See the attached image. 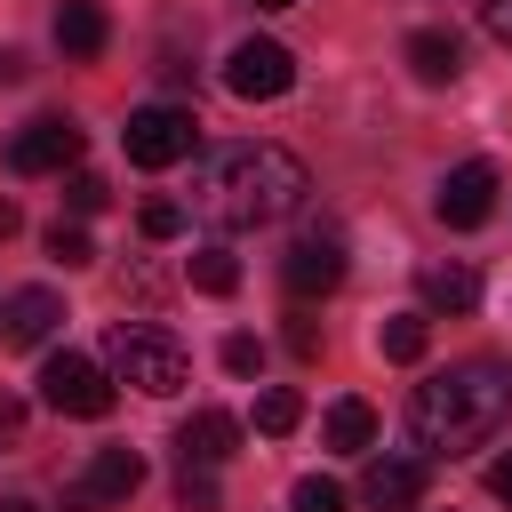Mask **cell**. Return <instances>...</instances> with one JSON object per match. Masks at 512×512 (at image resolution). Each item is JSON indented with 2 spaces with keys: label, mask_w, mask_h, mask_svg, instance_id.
Instances as JSON below:
<instances>
[{
  "label": "cell",
  "mask_w": 512,
  "mask_h": 512,
  "mask_svg": "<svg viewBox=\"0 0 512 512\" xmlns=\"http://www.w3.org/2000/svg\"><path fill=\"white\" fill-rule=\"evenodd\" d=\"M320 432H328V448H344V456H360V448L376 440V408H368V400H336Z\"/></svg>",
  "instance_id": "18"
},
{
  "label": "cell",
  "mask_w": 512,
  "mask_h": 512,
  "mask_svg": "<svg viewBox=\"0 0 512 512\" xmlns=\"http://www.w3.org/2000/svg\"><path fill=\"white\" fill-rule=\"evenodd\" d=\"M40 400L56 408V416H112V368L104 360H88V352H48V368H40Z\"/></svg>",
  "instance_id": "4"
},
{
  "label": "cell",
  "mask_w": 512,
  "mask_h": 512,
  "mask_svg": "<svg viewBox=\"0 0 512 512\" xmlns=\"http://www.w3.org/2000/svg\"><path fill=\"white\" fill-rule=\"evenodd\" d=\"M0 160H8L16 176H64V168L80 160V128H72L64 112H40V120H24V128L0 144Z\"/></svg>",
  "instance_id": "6"
},
{
  "label": "cell",
  "mask_w": 512,
  "mask_h": 512,
  "mask_svg": "<svg viewBox=\"0 0 512 512\" xmlns=\"http://www.w3.org/2000/svg\"><path fill=\"white\" fill-rule=\"evenodd\" d=\"M104 40H112V24H104L96 0H64L56 8V48L64 56H104Z\"/></svg>",
  "instance_id": "16"
},
{
  "label": "cell",
  "mask_w": 512,
  "mask_h": 512,
  "mask_svg": "<svg viewBox=\"0 0 512 512\" xmlns=\"http://www.w3.org/2000/svg\"><path fill=\"white\" fill-rule=\"evenodd\" d=\"M512 424V368L504 360H456L408 392V432L432 456H464Z\"/></svg>",
  "instance_id": "2"
},
{
  "label": "cell",
  "mask_w": 512,
  "mask_h": 512,
  "mask_svg": "<svg viewBox=\"0 0 512 512\" xmlns=\"http://www.w3.org/2000/svg\"><path fill=\"white\" fill-rule=\"evenodd\" d=\"M16 432H24V400H16V392H0V440H16Z\"/></svg>",
  "instance_id": "29"
},
{
  "label": "cell",
  "mask_w": 512,
  "mask_h": 512,
  "mask_svg": "<svg viewBox=\"0 0 512 512\" xmlns=\"http://www.w3.org/2000/svg\"><path fill=\"white\" fill-rule=\"evenodd\" d=\"M176 504H184V512H216V504H224V488H216V464H184V480H176Z\"/></svg>",
  "instance_id": "22"
},
{
  "label": "cell",
  "mask_w": 512,
  "mask_h": 512,
  "mask_svg": "<svg viewBox=\"0 0 512 512\" xmlns=\"http://www.w3.org/2000/svg\"><path fill=\"white\" fill-rule=\"evenodd\" d=\"M280 280H288V296H328L336 280H344V232H296L288 240V256H280Z\"/></svg>",
  "instance_id": "9"
},
{
  "label": "cell",
  "mask_w": 512,
  "mask_h": 512,
  "mask_svg": "<svg viewBox=\"0 0 512 512\" xmlns=\"http://www.w3.org/2000/svg\"><path fill=\"white\" fill-rule=\"evenodd\" d=\"M360 504L368 512H416L424 504V464L416 456H376L368 480H360Z\"/></svg>",
  "instance_id": "11"
},
{
  "label": "cell",
  "mask_w": 512,
  "mask_h": 512,
  "mask_svg": "<svg viewBox=\"0 0 512 512\" xmlns=\"http://www.w3.org/2000/svg\"><path fill=\"white\" fill-rule=\"evenodd\" d=\"M64 328V296L56 288H16L8 304H0V336L8 344H48Z\"/></svg>",
  "instance_id": "12"
},
{
  "label": "cell",
  "mask_w": 512,
  "mask_h": 512,
  "mask_svg": "<svg viewBox=\"0 0 512 512\" xmlns=\"http://www.w3.org/2000/svg\"><path fill=\"white\" fill-rule=\"evenodd\" d=\"M432 216L456 224V232L488 224V216H496V168H488V160H456V168L440 176V192H432Z\"/></svg>",
  "instance_id": "8"
},
{
  "label": "cell",
  "mask_w": 512,
  "mask_h": 512,
  "mask_svg": "<svg viewBox=\"0 0 512 512\" xmlns=\"http://www.w3.org/2000/svg\"><path fill=\"white\" fill-rule=\"evenodd\" d=\"M16 80H24V56H16V48H0V88H16Z\"/></svg>",
  "instance_id": "31"
},
{
  "label": "cell",
  "mask_w": 512,
  "mask_h": 512,
  "mask_svg": "<svg viewBox=\"0 0 512 512\" xmlns=\"http://www.w3.org/2000/svg\"><path fill=\"white\" fill-rule=\"evenodd\" d=\"M0 512H40V504L32 496H0Z\"/></svg>",
  "instance_id": "33"
},
{
  "label": "cell",
  "mask_w": 512,
  "mask_h": 512,
  "mask_svg": "<svg viewBox=\"0 0 512 512\" xmlns=\"http://www.w3.org/2000/svg\"><path fill=\"white\" fill-rule=\"evenodd\" d=\"M296 424H304V400H296L288 384L256 392V432H272V440H280V432H296Z\"/></svg>",
  "instance_id": "20"
},
{
  "label": "cell",
  "mask_w": 512,
  "mask_h": 512,
  "mask_svg": "<svg viewBox=\"0 0 512 512\" xmlns=\"http://www.w3.org/2000/svg\"><path fill=\"white\" fill-rule=\"evenodd\" d=\"M488 496H496V504H512V448L488 464Z\"/></svg>",
  "instance_id": "28"
},
{
  "label": "cell",
  "mask_w": 512,
  "mask_h": 512,
  "mask_svg": "<svg viewBox=\"0 0 512 512\" xmlns=\"http://www.w3.org/2000/svg\"><path fill=\"white\" fill-rule=\"evenodd\" d=\"M104 368H112L120 384L152 392V400H176V392L192 384V360H184V344H176L168 328H144V320H120V328L104 336Z\"/></svg>",
  "instance_id": "3"
},
{
  "label": "cell",
  "mask_w": 512,
  "mask_h": 512,
  "mask_svg": "<svg viewBox=\"0 0 512 512\" xmlns=\"http://www.w3.org/2000/svg\"><path fill=\"white\" fill-rule=\"evenodd\" d=\"M224 368H232V376H256V368H264V344H256V336H224Z\"/></svg>",
  "instance_id": "26"
},
{
  "label": "cell",
  "mask_w": 512,
  "mask_h": 512,
  "mask_svg": "<svg viewBox=\"0 0 512 512\" xmlns=\"http://www.w3.org/2000/svg\"><path fill=\"white\" fill-rule=\"evenodd\" d=\"M48 256H56L64 272H80V264H96V240H88L80 224H64V216H56V224H48Z\"/></svg>",
  "instance_id": "21"
},
{
  "label": "cell",
  "mask_w": 512,
  "mask_h": 512,
  "mask_svg": "<svg viewBox=\"0 0 512 512\" xmlns=\"http://www.w3.org/2000/svg\"><path fill=\"white\" fill-rule=\"evenodd\" d=\"M8 232H16V200H0V240H8Z\"/></svg>",
  "instance_id": "32"
},
{
  "label": "cell",
  "mask_w": 512,
  "mask_h": 512,
  "mask_svg": "<svg viewBox=\"0 0 512 512\" xmlns=\"http://www.w3.org/2000/svg\"><path fill=\"white\" fill-rule=\"evenodd\" d=\"M424 344H432V320H424V312L384 320V360H424Z\"/></svg>",
  "instance_id": "19"
},
{
  "label": "cell",
  "mask_w": 512,
  "mask_h": 512,
  "mask_svg": "<svg viewBox=\"0 0 512 512\" xmlns=\"http://www.w3.org/2000/svg\"><path fill=\"white\" fill-rule=\"evenodd\" d=\"M232 448H240V424H232L224 408H192V416L176 424V456H184V464H224Z\"/></svg>",
  "instance_id": "13"
},
{
  "label": "cell",
  "mask_w": 512,
  "mask_h": 512,
  "mask_svg": "<svg viewBox=\"0 0 512 512\" xmlns=\"http://www.w3.org/2000/svg\"><path fill=\"white\" fill-rule=\"evenodd\" d=\"M408 72H416L424 88H448V80L464 72V40H456V32H440V24L408 32Z\"/></svg>",
  "instance_id": "14"
},
{
  "label": "cell",
  "mask_w": 512,
  "mask_h": 512,
  "mask_svg": "<svg viewBox=\"0 0 512 512\" xmlns=\"http://www.w3.org/2000/svg\"><path fill=\"white\" fill-rule=\"evenodd\" d=\"M288 512H344V488L320 480V472H304V480L288 488Z\"/></svg>",
  "instance_id": "23"
},
{
  "label": "cell",
  "mask_w": 512,
  "mask_h": 512,
  "mask_svg": "<svg viewBox=\"0 0 512 512\" xmlns=\"http://www.w3.org/2000/svg\"><path fill=\"white\" fill-rule=\"evenodd\" d=\"M136 488H144V456H136V448H96L64 504H72V512H104V504H128Z\"/></svg>",
  "instance_id": "10"
},
{
  "label": "cell",
  "mask_w": 512,
  "mask_h": 512,
  "mask_svg": "<svg viewBox=\"0 0 512 512\" xmlns=\"http://www.w3.org/2000/svg\"><path fill=\"white\" fill-rule=\"evenodd\" d=\"M480 24H488L504 48H512V0H480Z\"/></svg>",
  "instance_id": "27"
},
{
  "label": "cell",
  "mask_w": 512,
  "mask_h": 512,
  "mask_svg": "<svg viewBox=\"0 0 512 512\" xmlns=\"http://www.w3.org/2000/svg\"><path fill=\"white\" fill-rule=\"evenodd\" d=\"M136 224H144V240H176V232H184V208H176V200H144Z\"/></svg>",
  "instance_id": "25"
},
{
  "label": "cell",
  "mask_w": 512,
  "mask_h": 512,
  "mask_svg": "<svg viewBox=\"0 0 512 512\" xmlns=\"http://www.w3.org/2000/svg\"><path fill=\"white\" fill-rule=\"evenodd\" d=\"M288 344H296V352L312 360V352H320V328H312V320H288Z\"/></svg>",
  "instance_id": "30"
},
{
  "label": "cell",
  "mask_w": 512,
  "mask_h": 512,
  "mask_svg": "<svg viewBox=\"0 0 512 512\" xmlns=\"http://www.w3.org/2000/svg\"><path fill=\"white\" fill-rule=\"evenodd\" d=\"M120 144H128V160H136V168H176V160H192L200 120H192L184 104H144V112H128Z\"/></svg>",
  "instance_id": "5"
},
{
  "label": "cell",
  "mask_w": 512,
  "mask_h": 512,
  "mask_svg": "<svg viewBox=\"0 0 512 512\" xmlns=\"http://www.w3.org/2000/svg\"><path fill=\"white\" fill-rule=\"evenodd\" d=\"M184 272H192V288H200V296H232V288H240V256H232L224 240H200Z\"/></svg>",
  "instance_id": "17"
},
{
  "label": "cell",
  "mask_w": 512,
  "mask_h": 512,
  "mask_svg": "<svg viewBox=\"0 0 512 512\" xmlns=\"http://www.w3.org/2000/svg\"><path fill=\"white\" fill-rule=\"evenodd\" d=\"M304 192H312V176H304V160L280 152V144H216V152H200V168H192V208H200L216 232L280 224V216L304 208Z\"/></svg>",
  "instance_id": "1"
},
{
  "label": "cell",
  "mask_w": 512,
  "mask_h": 512,
  "mask_svg": "<svg viewBox=\"0 0 512 512\" xmlns=\"http://www.w3.org/2000/svg\"><path fill=\"white\" fill-rule=\"evenodd\" d=\"M224 88L248 96V104H272V96L296 88V56H288L280 40H240V48L224 56Z\"/></svg>",
  "instance_id": "7"
},
{
  "label": "cell",
  "mask_w": 512,
  "mask_h": 512,
  "mask_svg": "<svg viewBox=\"0 0 512 512\" xmlns=\"http://www.w3.org/2000/svg\"><path fill=\"white\" fill-rule=\"evenodd\" d=\"M104 200H112V192H104V176H88V168H72V176H64V208H72V216H96Z\"/></svg>",
  "instance_id": "24"
},
{
  "label": "cell",
  "mask_w": 512,
  "mask_h": 512,
  "mask_svg": "<svg viewBox=\"0 0 512 512\" xmlns=\"http://www.w3.org/2000/svg\"><path fill=\"white\" fill-rule=\"evenodd\" d=\"M256 8H296V0H256Z\"/></svg>",
  "instance_id": "34"
},
{
  "label": "cell",
  "mask_w": 512,
  "mask_h": 512,
  "mask_svg": "<svg viewBox=\"0 0 512 512\" xmlns=\"http://www.w3.org/2000/svg\"><path fill=\"white\" fill-rule=\"evenodd\" d=\"M416 288H424V304L448 312V320H464V312L480 304V272H472V264H424Z\"/></svg>",
  "instance_id": "15"
}]
</instances>
